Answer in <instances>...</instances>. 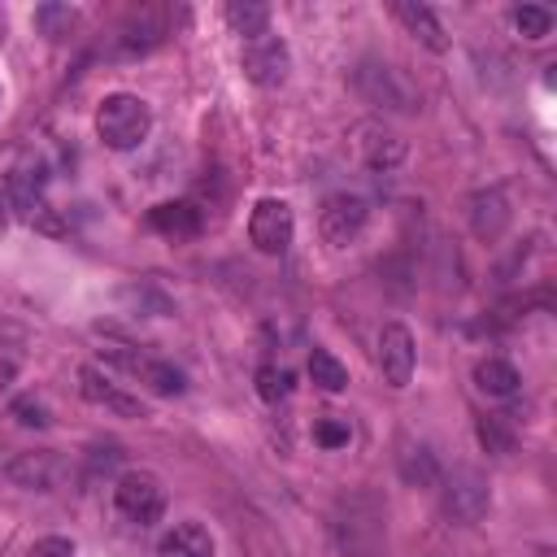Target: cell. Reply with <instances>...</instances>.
I'll return each mask as SVG.
<instances>
[{
  "label": "cell",
  "mask_w": 557,
  "mask_h": 557,
  "mask_svg": "<svg viewBox=\"0 0 557 557\" xmlns=\"http://www.w3.org/2000/svg\"><path fill=\"white\" fill-rule=\"evenodd\" d=\"M335 544L344 557H383L387 548V505L379 492H348L335 505Z\"/></svg>",
  "instance_id": "cell-1"
},
{
  "label": "cell",
  "mask_w": 557,
  "mask_h": 557,
  "mask_svg": "<svg viewBox=\"0 0 557 557\" xmlns=\"http://www.w3.org/2000/svg\"><path fill=\"white\" fill-rule=\"evenodd\" d=\"M148 131H152V109H148L144 96H135V91H113V96L100 100V109H96V135H100L109 148L131 152V148H139V144L148 139Z\"/></svg>",
  "instance_id": "cell-2"
},
{
  "label": "cell",
  "mask_w": 557,
  "mask_h": 557,
  "mask_svg": "<svg viewBox=\"0 0 557 557\" xmlns=\"http://www.w3.org/2000/svg\"><path fill=\"white\" fill-rule=\"evenodd\" d=\"M100 357H104L109 366H117L122 374L139 379V383H144L148 392H157V396H178V392H187L183 370H178V366H170V361H161V357H152V352H144V348L109 344V348H100Z\"/></svg>",
  "instance_id": "cell-3"
},
{
  "label": "cell",
  "mask_w": 557,
  "mask_h": 557,
  "mask_svg": "<svg viewBox=\"0 0 557 557\" xmlns=\"http://www.w3.org/2000/svg\"><path fill=\"white\" fill-rule=\"evenodd\" d=\"M113 509L131 527H152L165 513V487H161V479L148 474V470L117 474V483H113Z\"/></svg>",
  "instance_id": "cell-4"
},
{
  "label": "cell",
  "mask_w": 557,
  "mask_h": 557,
  "mask_svg": "<svg viewBox=\"0 0 557 557\" xmlns=\"http://www.w3.org/2000/svg\"><path fill=\"white\" fill-rule=\"evenodd\" d=\"M440 500H444V513L461 527L479 522L492 505V492H487V479L474 470V466H457L453 474H440Z\"/></svg>",
  "instance_id": "cell-5"
},
{
  "label": "cell",
  "mask_w": 557,
  "mask_h": 557,
  "mask_svg": "<svg viewBox=\"0 0 557 557\" xmlns=\"http://www.w3.org/2000/svg\"><path fill=\"white\" fill-rule=\"evenodd\" d=\"M357 87H361V96H366L370 104H379V109L418 113V91H413V83H409L396 65H387V61H366V65L357 70Z\"/></svg>",
  "instance_id": "cell-6"
},
{
  "label": "cell",
  "mask_w": 557,
  "mask_h": 557,
  "mask_svg": "<svg viewBox=\"0 0 557 557\" xmlns=\"http://www.w3.org/2000/svg\"><path fill=\"white\" fill-rule=\"evenodd\" d=\"M292 235H296V218H292V205L287 200L265 196V200L252 205V213H248V239H252L257 252H265V257L287 252Z\"/></svg>",
  "instance_id": "cell-7"
},
{
  "label": "cell",
  "mask_w": 557,
  "mask_h": 557,
  "mask_svg": "<svg viewBox=\"0 0 557 557\" xmlns=\"http://www.w3.org/2000/svg\"><path fill=\"white\" fill-rule=\"evenodd\" d=\"M4 474L26 492H57L70 479V461L57 448H26L4 466Z\"/></svg>",
  "instance_id": "cell-8"
},
{
  "label": "cell",
  "mask_w": 557,
  "mask_h": 557,
  "mask_svg": "<svg viewBox=\"0 0 557 557\" xmlns=\"http://www.w3.org/2000/svg\"><path fill=\"white\" fill-rule=\"evenodd\" d=\"M366 222H370V209H366V200H361V196L335 191V196H326V200H322L318 231H322V239H326L331 248L352 244V239L366 231Z\"/></svg>",
  "instance_id": "cell-9"
},
{
  "label": "cell",
  "mask_w": 557,
  "mask_h": 557,
  "mask_svg": "<svg viewBox=\"0 0 557 557\" xmlns=\"http://www.w3.org/2000/svg\"><path fill=\"white\" fill-rule=\"evenodd\" d=\"M4 200H9V209H17L22 222L44 226V231H61V222L52 218V205L44 200V174H39V170L17 165V170L9 174V191H4Z\"/></svg>",
  "instance_id": "cell-10"
},
{
  "label": "cell",
  "mask_w": 557,
  "mask_h": 557,
  "mask_svg": "<svg viewBox=\"0 0 557 557\" xmlns=\"http://www.w3.org/2000/svg\"><path fill=\"white\" fill-rule=\"evenodd\" d=\"M374 361H379V374H383V383H387V387H405V383L413 379V366H418V348H413L409 326L387 322V326L379 331Z\"/></svg>",
  "instance_id": "cell-11"
},
{
  "label": "cell",
  "mask_w": 557,
  "mask_h": 557,
  "mask_svg": "<svg viewBox=\"0 0 557 557\" xmlns=\"http://www.w3.org/2000/svg\"><path fill=\"white\" fill-rule=\"evenodd\" d=\"M239 61H244V74H248L257 87H278V83L287 78V65H292L287 44H283L274 30L244 39V57H239Z\"/></svg>",
  "instance_id": "cell-12"
},
{
  "label": "cell",
  "mask_w": 557,
  "mask_h": 557,
  "mask_svg": "<svg viewBox=\"0 0 557 557\" xmlns=\"http://www.w3.org/2000/svg\"><path fill=\"white\" fill-rule=\"evenodd\" d=\"M78 392H83V400H91V405H100V409H109L117 418H148V409L139 405V396L122 392L100 366H83L78 370Z\"/></svg>",
  "instance_id": "cell-13"
},
{
  "label": "cell",
  "mask_w": 557,
  "mask_h": 557,
  "mask_svg": "<svg viewBox=\"0 0 557 557\" xmlns=\"http://www.w3.org/2000/svg\"><path fill=\"white\" fill-rule=\"evenodd\" d=\"M357 135H361L357 152L370 170H392V165L405 161V139L396 131H387L383 122H366V126H357Z\"/></svg>",
  "instance_id": "cell-14"
},
{
  "label": "cell",
  "mask_w": 557,
  "mask_h": 557,
  "mask_svg": "<svg viewBox=\"0 0 557 557\" xmlns=\"http://www.w3.org/2000/svg\"><path fill=\"white\" fill-rule=\"evenodd\" d=\"M148 226L174 244L183 239H196L200 235V209L191 200H165V205H152L148 209Z\"/></svg>",
  "instance_id": "cell-15"
},
{
  "label": "cell",
  "mask_w": 557,
  "mask_h": 557,
  "mask_svg": "<svg viewBox=\"0 0 557 557\" xmlns=\"http://www.w3.org/2000/svg\"><path fill=\"white\" fill-rule=\"evenodd\" d=\"M157 557H213V535L200 522H174L161 540H157Z\"/></svg>",
  "instance_id": "cell-16"
},
{
  "label": "cell",
  "mask_w": 557,
  "mask_h": 557,
  "mask_svg": "<svg viewBox=\"0 0 557 557\" xmlns=\"http://www.w3.org/2000/svg\"><path fill=\"white\" fill-rule=\"evenodd\" d=\"M470 226H474L479 239H496L509 226V200H505L500 187H487V191L470 196Z\"/></svg>",
  "instance_id": "cell-17"
},
{
  "label": "cell",
  "mask_w": 557,
  "mask_h": 557,
  "mask_svg": "<svg viewBox=\"0 0 557 557\" xmlns=\"http://www.w3.org/2000/svg\"><path fill=\"white\" fill-rule=\"evenodd\" d=\"M392 13H396V22L418 39V44H426L431 52H444L448 48V39H444V26L435 22V13L426 9V4H413V0H400V4H392Z\"/></svg>",
  "instance_id": "cell-18"
},
{
  "label": "cell",
  "mask_w": 557,
  "mask_h": 557,
  "mask_svg": "<svg viewBox=\"0 0 557 557\" xmlns=\"http://www.w3.org/2000/svg\"><path fill=\"white\" fill-rule=\"evenodd\" d=\"M474 387H479L483 396H492V400H505V396H513V392L522 387V374H518L505 357H483V361L474 366Z\"/></svg>",
  "instance_id": "cell-19"
},
{
  "label": "cell",
  "mask_w": 557,
  "mask_h": 557,
  "mask_svg": "<svg viewBox=\"0 0 557 557\" xmlns=\"http://www.w3.org/2000/svg\"><path fill=\"white\" fill-rule=\"evenodd\" d=\"M396 466H400V479L409 487H440V461L426 444H400Z\"/></svg>",
  "instance_id": "cell-20"
},
{
  "label": "cell",
  "mask_w": 557,
  "mask_h": 557,
  "mask_svg": "<svg viewBox=\"0 0 557 557\" xmlns=\"http://www.w3.org/2000/svg\"><path fill=\"white\" fill-rule=\"evenodd\" d=\"M226 22H231V30L244 35V39L265 35V30H270V4H261V0H231V4H226Z\"/></svg>",
  "instance_id": "cell-21"
},
{
  "label": "cell",
  "mask_w": 557,
  "mask_h": 557,
  "mask_svg": "<svg viewBox=\"0 0 557 557\" xmlns=\"http://www.w3.org/2000/svg\"><path fill=\"white\" fill-rule=\"evenodd\" d=\"M309 379L322 392H344L348 387V370H344V361L331 348H313L309 352Z\"/></svg>",
  "instance_id": "cell-22"
},
{
  "label": "cell",
  "mask_w": 557,
  "mask_h": 557,
  "mask_svg": "<svg viewBox=\"0 0 557 557\" xmlns=\"http://www.w3.org/2000/svg\"><path fill=\"white\" fill-rule=\"evenodd\" d=\"M35 26H39V35H48V39H65V35H74V26H78V9H74V4H39V9H35Z\"/></svg>",
  "instance_id": "cell-23"
},
{
  "label": "cell",
  "mask_w": 557,
  "mask_h": 557,
  "mask_svg": "<svg viewBox=\"0 0 557 557\" xmlns=\"http://www.w3.org/2000/svg\"><path fill=\"white\" fill-rule=\"evenodd\" d=\"M257 396L270 400V405L287 400L292 396V370L287 366H261L257 370Z\"/></svg>",
  "instance_id": "cell-24"
},
{
  "label": "cell",
  "mask_w": 557,
  "mask_h": 557,
  "mask_svg": "<svg viewBox=\"0 0 557 557\" xmlns=\"http://www.w3.org/2000/svg\"><path fill=\"white\" fill-rule=\"evenodd\" d=\"M348 440H352V426H348L344 413H322V418L313 422V444H322V448H344Z\"/></svg>",
  "instance_id": "cell-25"
},
{
  "label": "cell",
  "mask_w": 557,
  "mask_h": 557,
  "mask_svg": "<svg viewBox=\"0 0 557 557\" xmlns=\"http://www.w3.org/2000/svg\"><path fill=\"white\" fill-rule=\"evenodd\" d=\"M513 26H518L527 39H544V35L553 30V13L540 9V4H522V9H513Z\"/></svg>",
  "instance_id": "cell-26"
},
{
  "label": "cell",
  "mask_w": 557,
  "mask_h": 557,
  "mask_svg": "<svg viewBox=\"0 0 557 557\" xmlns=\"http://www.w3.org/2000/svg\"><path fill=\"white\" fill-rule=\"evenodd\" d=\"M9 413H13L22 426H48V422H52L48 409H44V400H35V396H17V400L9 405Z\"/></svg>",
  "instance_id": "cell-27"
},
{
  "label": "cell",
  "mask_w": 557,
  "mask_h": 557,
  "mask_svg": "<svg viewBox=\"0 0 557 557\" xmlns=\"http://www.w3.org/2000/svg\"><path fill=\"white\" fill-rule=\"evenodd\" d=\"M479 440H483L487 453H509L513 448V435L500 426V418H483L479 422Z\"/></svg>",
  "instance_id": "cell-28"
},
{
  "label": "cell",
  "mask_w": 557,
  "mask_h": 557,
  "mask_svg": "<svg viewBox=\"0 0 557 557\" xmlns=\"http://www.w3.org/2000/svg\"><path fill=\"white\" fill-rule=\"evenodd\" d=\"M26 557H74V544H70L65 535H44V540L30 544Z\"/></svg>",
  "instance_id": "cell-29"
},
{
  "label": "cell",
  "mask_w": 557,
  "mask_h": 557,
  "mask_svg": "<svg viewBox=\"0 0 557 557\" xmlns=\"http://www.w3.org/2000/svg\"><path fill=\"white\" fill-rule=\"evenodd\" d=\"M17 370H22V348H13V344H0V396L9 392V383L17 379Z\"/></svg>",
  "instance_id": "cell-30"
},
{
  "label": "cell",
  "mask_w": 557,
  "mask_h": 557,
  "mask_svg": "<svg viewBox=\"0 0 557 557\" xmlns=\"http://www.w3.org/2000/svg\"><path fill=\"white\" fill-rule=\"evenodd\" d=\"M4 226H9V200L0 196V235H4Z\"/></svg>",
  "instance_id": "cell-31"
}]
</instances>
